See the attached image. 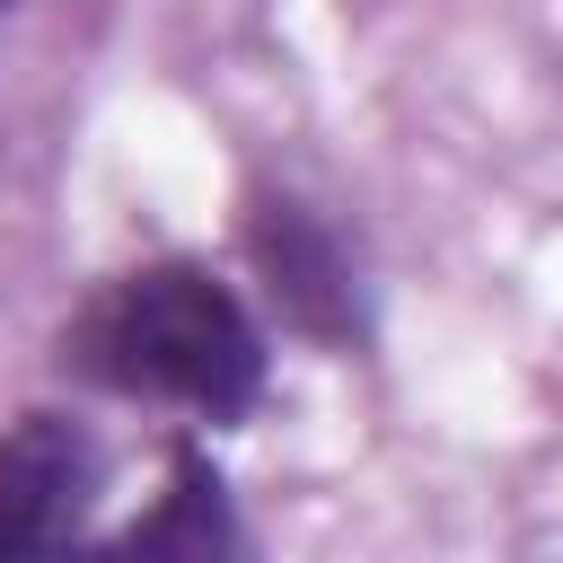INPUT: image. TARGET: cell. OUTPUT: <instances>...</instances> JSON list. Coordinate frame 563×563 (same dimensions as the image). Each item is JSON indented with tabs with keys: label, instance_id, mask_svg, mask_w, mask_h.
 I'll return each mask as SVG.
<instances>
[{
	"label": "cell",
	"instance_id": "obj_1",
	"mask_svg": "<svg viewBox=\"0 0 563 563\" xmlns=\"http://www.w3.org/2000/svg\"><path fill=\"white\" fill-rule=\"evenodd\" d=\"M70 361L114 396H158L202 422H238L264 396V334L202 264H141L88 299Z\"/></svg>",
	"mask_w": 563,
	"mask_h": 563
},
{
	"label": "cell",
	"instance_id": "obj_2",
	"mask_svg": "<svg viewBox=\"0 0 563 563\" xmlns=\"http://www.w3.org/2000/svg\"><path fill=\"white\" fill-rule=\"evenodd\" d=\"M246 264L282 299V317L317 343H361V282L343 238L299 194H246Z\"/></svg>",
	"mask_w": 563,
	"mask_h": 563
},
{
	"label": "cell",
	"instance_id": "obj_3",
	"mask_svg": "<svg viewBox=\"0 0 563 563\" xmlns=\"http://www.w3.org/2000/svg\"><path fill=\"white\" fill-rule=\"evenodd\" d=\"M97 440L62 413H18L0 431V554H53L97 501Z\"/></svg>",
	"mask_w": 563,
	"mask_h": 563
},
{
	"label": "cell",
	"instance_id": "obj_4",
	"mask_svg": "<svg viewBox=\"0 0 563 563\" xmlns=\"http://www.w3.org/2000/svg\"><path fill=\"white\" fill-rule=\"evenodd\" d=\"M114 545H123V554H194V563H211V554H238L246 537H238V519H229V493H220L211 457H202V449H176L167 501H158L141 528H123Z\"/></svg>",
	"mask_w": 563,
	"mask_h": 563
},
{
	"label": "cell",
	"instance_id": "obj_5",
	"mask_svg": "<svg viewBox=\"0 0 563 563\" xmlns=\"http://www.w3.org/2000/svg\"><path fill=\"white\" fill-rule=\"evenodd\" d=\"M0 9H9V0H0Z\"/></svg>",
	"mask_w": 563,
	"mask_h": 563
}]
</instances>
